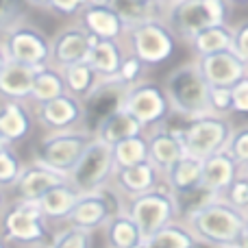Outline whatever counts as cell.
<instances>
[{
	"instance_id": "cell-33",
	"label": "cell",
	"mask_w": 248,
	"mask_h": 248,
	"mask_svg": "<svg viewBox=\"0 0 248 248\" xmlns=\"http://www.w3.org/2000/svg\"><path fill=\"white\" fill-rule=\"evenodd\" d=\"M109 7L120 16V20L124 22L126 29L155 20L153 0H109Z\"/></svg>"
},
{
	"instance_id": "cell-22",
	"label": "cell",
	"mask_w": 248,
	"mask_h": 248,
	"mask_svg": "<svg viewBox=\"0 0 248 248\" xmlns=\"http://www.w3.org/2000/svg\"><path fill=\"white\" fill-rule=\"evenodd\" d=\"M122 61V48L118 46V42H111V39H98L94 44V48L90 50V55H87V63L94 70L96 77H100V81L120 77Z\"/></svg>"
},
{
	"instance_id": "cell-47",
	"label": "cell",
	"mask_w": 248,
	"mask_h": 248,
	"mask_svg": "<svg viewBox=\"0 0 248 248\" xmlns=\"http://www.w3.org/2000/svg\"><path fill=\"white\" fill-rule=\"evenodd\" d=\"M9 146H11V144H9V141H7V140H4V137H2V135H0V153H2V150H4V148H9Z\"/></svg>"
},
{
	"instance_id": "cell-44",
	"label": "cell",
	"mask_w": 248,
	"mask_h": 248,
	"mask_svg": "<svg viewBox=\"0 0 248 248\" xmlns=\"http://www.w3.org/2000/svg\"><path fill=\"white\" fill-rule=\"evenodd\" d=\"M20 13L17 0H0V31H9Z\"/></svg>"
},
{
	"instance_id": "cell-43",
	"label": "cell",
	"mask_w": 248,
	"mask_h": 248,
	"mask_svg": "<svg viewBox=\"0 0 248 248\" xmlns=\"http://www.w3.org/2000/svg\"><path fill=\"white\" fill-rule=\"evenodd\" d=\"M231 96H233V109L235 113H248V77L242 78L237 85L231 87Z\"/></svg>"
},
{
	"instance_id": "cell-1",
	"label": "cell",
	"mask_w": 248,
	"mask_h": 248,
	"mask_svg": "<svg viewBox=\"0 0 248 248\" xmlns=\"http://www.w3.org/2000/svg\"><path fill=\"white\" fill-rule=\"evenodd\" d=\"M187 227L192 229L196 240L207 246H240V242L246 237V214L229 205L227 201L216 198L214 202L189 216Z\"/></svg>"
},
{
	"instance_id": "cell-11",
	"label": "cell",
	"mask_w": 248,
	"mask_h": 248,
	"mask_svg": "<svg viewBox=\"0 0 248 248\" xmlns=\"http://www.w3.org/2000/svg\"><path fill=\"white\" fill-rule=\"evenodd\" d=\"M124 109L144 128L150 126V124L161 122L172 111L170 100H168L163 87L155 85V83L128 85L126 96H124Z\"/></svg>"
},
{
	"instance_id": "cell-21",
	"label": "cell",
	"mask_w": 248,
	"mask_h": 248,
	"mask_svg": "<svg viewBox=\"0 0 248 248\" xmlns=\"http://www.w3.org/2000/svg\"><path fill=\"white\" fill-rule=\"evenodd\" d=\"M83 26L96 39H111V42H118V37L126 31L120 16L109 4H103V7H85V11H83Z\"/></svg>"
},
{
	"instance_id": "cell-8",
	"label": "cell",
	"mask_w": 248,
	"mask_h": 248,
	"mask_svg": "<svg viewBox=\"0 0 248 248\" xmlns=\"http://www.w3.org/2000/svg\"><path fill=\"white\" fill-rule=\"evenodd\" d=\"M2 46L9 61L16 63L33 68H46L52 63V42H48L42 31L29 24H13L9 31H4Z\"/></svg>"
},
{
	"instance_id": "cell-37",
	"label": "cell",
	"mask_w": 248,
	"mask_h": 248,
	"mask_svg": "<svg viewBox=\"0 0 248 248\" xmlns=\"http://www.w3.org/2000/svg\"><path fill=\"white\" fill-rule=\"evenodd\" d=\"M224 201L242 214H248V174H240L233 181L231 187L224 192Z\"/></svg>"
},
{
	"instance_id": "cell-39",
	"label": "cell",
	"mask_w": 248,
	"mask_h": 248,
	"mask_svg": "<svg viewBox=\"0 0 248 248\" xmlns=\"http://www.w3.org/2000/svg\"><path fill=\"white\" fill-rule=\"evenodd\" d=\"M209 100H211V111H214L216 116H224V113H229L233 109L231 87H211Z\"/></svg>"
},
{
	"instance_id": "cell-45",
	"label": "cell",
	"mask_w": 248,
	"mask_h": 248,
	"mask_svg": "<svg viewBox=\"0 0 248 248\" xmlns=\"http://www.w3.org/2000/svg\"><path fill=\"white\" fill-rule=\"evenodd\" d=\"M83 4H87V7H103V4H109V0H83Z\"/></svg>"
},
{
	"instance_id": "cell-10",
	"label": "cell",
	"mask_w": 248,
	"mask_h": 248,
	"mask_svg": "<svg viewBox=\"0 0 248 248\" xmlns=\"http://www.w3.org/2000/svg\"><path fill=\"white\" fill-rule=\"evenodd\" d=\"M2 237L17 244H39L46 237V218L37 202L16 201L2 214Z\"/></svg>"
},
{
	"instance_id": "cell-29",
	"label": "cell",
	"mask_w": 248,
	"mask_h": 248,
	"mask_svg": "<svg viewBox=\"0 0 248 248\" xmlns=\"http://www.w3.org/2000/svg\"><path fill=\"white\" fill-rule=\"evenodd\" d=\"M198 240L192 233L189 227H183V224H168L161 231L153 233L150 237H146L141 248H196Z\"/></svg>"
},
{
	"instance_id": "cell-9",
	"label": "cell",
	"mask_w": 248,
	"mask_h": 248,
	"mask_svg": "<svg viewBox=\"0 0 248 248\" xmlns=\"http://www.w3.org/2000/svg\"><path fill=\"white\" fill-rule=\"evenodd\" d=\"M128 39H131L133 55L144 65H157L170 59L176 44L174 31L157 20L128 29Z\"/></svg>"
},
{
	"instance_id": "cell-52",
	"label": "cell",
	"mask_w": 248,
	"mask_h": 248,
	"mask_svg": "<svg viewBox=\"0 0 248 248\" xmlns=\"http://www.w3.org/2000/svg\"><path fill=\"white\" fill-rule=\"evenodd\" d=\"M246 174H248V168H246Z\"/></svg>"
},
{
	"instance_id": "cell-13",
	"label": "cell",
	"mask_w": 248,
	"mask_h": 248,
	"mask_svg": "<svg viewBox=\"0 0 248 248\" xmlns=\"http://www.w3.org/2000/svg\"><path fill=\"white\" fill-rule=\"evenodd\" d=\"M118 207H120V202H118V198L107 187L92 194H81L72 214L68 216V222L74 224V227L94 231L98 227H107V222L113 216L122 214Z\"/></svg>"
},
{
	"instance_id": "cell-34",
	"label": "cell",
	"mask_w": 248,
	"mask_h": 248,
	"mask_svg": "<svg viewBox=\"0 0 248 248\" xmlns=\"http://www.w3.org/2000/svg\"><path fill=\"white\" fill-rule=\"evenodd\" d=\"M61 77L65 81L68 94H72V96H87L96 87V74L87 61L61 68Z\"/></svg>"
},
{
	"instance_id": "cell-18",
	"label": "cell",
	"mask_w": 248,
	"mask_h": 248,
	"mask_svg": "<svg viewBox=\"0 0 248 248\" xmlns=\"http://www.w3.org/2000/svg\"><path fill=\"white\" fill-rule=\"evenodd\" d=\"M42 68L9 61L0 70V98L4 100H26L33 94L35 77Z\"/></svg>"
},
{
	"instance_id": "cell-27",
	"label": "cell",
	"mask_w": 248,
	"mask_h": 248,
	"mask_svg": "<svg viewBox=\"0 0 248 248\" xmlns=\"http://www.w3.org/2000/svg\"><path fill=\"white\" fill-rule=\"evenodd\" d=\"M105 240H107V248H141L144 244V235H141L140 227L133 222V218L126 211L113 216L107 222Z\"/></svg>"
},
{
	"instance_id": "cell-15",
	"label": "cell",
	"mask_w": 248,
	"mask_h": 248,
	"mask_svg": "<svg viewBox=\"0 0 248 248\" xmlns=\"http://www.w3.org/2000/svg\"><path fill=\"white\" fill-rule=\"evenodd\" d=\"M98 39L85 29V26H68L52 42V65L68 68L74 63L87 61V55Z\"/></svg>"
},
{
	"instance_id": "cell-2",
	"label": "cell",
	"mask_w": 248,
	"mask_h": 248,
	"mask_svg": "<svg viewBox=\"0 0 248 248\" xmlns=\"http://www.w3.org/2000/svg\"><path fill=\"white\" fill-rule=\"evenodd\" d=\"M172 111L179 116L196 120V118L211 116V100H209V83L205 81L198 63H185L172 70L163 83Z\"/></svg>"
},
{
	"instance_id": "cell-41",
	"label": "cell",
	"mask_w": 248,
	"mask_h": 248,
	"mask_svg": "<svg viewBox=\"0 0 248 248\" xmlns=\"http://www.w3.org/2000/svg\"><path fill=\"white\" fill-rule=\"evenodd\" d=\"M33 7H42V9H52L57 13H63V16H70V13L78 11V7L83 4V0H26Z\"/></svg>"
},
{
	"instance_id": "cell-24",
	"label": "cell",
	"mask_w": 248,
	"mask_h": 248,
	"mask_svg": "<svg viewBox=\"0 0 248 248\" xmlns=\"http://www.w3.org/2000/svg\"><path fill=\"white\" fill-rule=\"evenodd\" d=\"M144 133V126L126 111V109H120V111L111 113L98 128H96V137L103 140L105 144L116 146L124 140H131V137H140Z\"/></svg>"
},
{
	"instance_id": "cell-5",
	"label": "cell",
	"mask_w": 248,
	"mask_h": 248,
	"mask_svg": "<svg viewBox=\"0 0 248 248\" xmlns=\"http://www.w3.org/2000/svg\"><path fill=\"white\" fill-rule=\"evenodd\" d=\"M183 141L185 155L196 159H207L216 153L227 150V144L231 140V126L224 120L222 116H205V118H196L189 120L181 131H176Z\"/></svg>"
},
{
	"instance_id": "cell-4",
	"label": "cell",
	"mask_w": 248,
	"mask_h": 248,
	"mask_svg": "<svg viewBox=\"0 0 248 248\" xmlns=\"http://www.w3.org/2000/svg\"><path fill=\"white\" fill-rule=\"evenodd\" d=\"M126 214L133 218V222L140 227L141 235L150 237L153 233L161 231L163 227L174 222V218L179 216L176 209L174 194L170 192V187H161L157 185L155 189L140 196H133L131 202L126 207Z\"/></svg>"
},
{
	"instance_id": "cell-7",
	"label": "cell",
	"mask_w": 248,
	"mask_h": 248,
	"mask_svg": "<svg viewBox=\"0 0 248 248\" xmlns=\"http://www.w3.org/2000/svg\"><path fill=\"white\" fill-rule=\"evenodd\" d=\"M224 0H176L170 11V29L183 37L194 39L211 26L224 24Z\"/></svg>"
},
{
	"instance_id": "cell-16",
	"label": "cell",
	"mask_w": 248,
	"mask_h": 248,
	"mask_svg": "<svg viewBox=\"0 0 248 248\" xmlns=\"http://www.w3.org/2000/svg\"><path fill=\"white\" fill-rule=\"evenodd\" d=\"M61 183H68V176L57 174L55 170L46 166H39V163H33V166H26L22 170L20 179L16 181L13 189H16L17 201H26V202H37L39 198L46 192H50L52 187Z\"/></svg>"
},
{
	"instance_id": "cell-28",
	"label": "cell",
	"mask_w": 248,
	"mask_h": 248,
	"mask_svg": "<svg viewBox=\"0 0 248 248\" xmlns=\"http://www.w3.org/2000/svg\"><path fill=\"white\" fill-rule=\"evenodd\" d=\"M166 179L172 194H181L198 187V185H202V161L185 155L166 172Z\"/></svg>"
},
{
	"instance_id": "cell-32",
	"label": "cell",
	"mask_w": 248,
	"mask_h": 248,
	"mask_svg": "<svg viewBox=\"0 0 248 248\" xmlns=\"http://www.w3.org/2000/svg\"><path fill=\"white\" fill-rule=\"evenodd\" d=\"M113 148V161H116V170L124 168H133L140 163L148 161V140L146 137H131L120 144L111 146Z\"/></svg>"
},
{
	"instance_id": "cell-49",
	"label": "cell",
	"mask_w": 248,
	"mask_h": 248,
	"mask_svg": "<svg viewBox=\"0 0 248 248\" xmlns=\"http://www.w3.org/2000/svg\"><path fill=\"white\" fill-rule=\"evenodd\" d=\"M246 233H248V214H246Z\"/></svg>"
},
{
	"instance_id": "cell-35",
	"label": "cell",
	"mask_w": 248,
	"mask_h": 248,
	"mask_svg": "<svg viewBox=\"0 0 248 248\" xmlns=\"http://www.w3.org/2000/svg\"><path fill=\"white\" fill-rule=\"evenodd\" d=\"M92 244H94L92 231L70 224V227L61 229V231L52 237L48 248H92Z\"/></svg>"
},
{
	"instance_id": "cell-31",
	"label": "cell",
	"mask_w": 248,
	"mask_h": 248,
	"mask_svg": "<svg viewBox=\"0 0 248 248\" xmlns=\"http://www.w3.org/2000/svg\"><path fill=\"white\" fill-rule=\"evenodd\" d=\"M192 46H194V50H196L198 57L214 55V52H222V50H231L233 31L227 29L224 24L211 26V29H205L202 33H198L196 37L192 39Z\"/></svg>"
},
{
	"instance_id": "cell-25",
	"label": "cell",
	"mask_w": 248,
	"mask_h": 248,
	"mask_svg": "<svg viewBox=\"0 0 248 248\" xmlns=\"http://www.w3.org/2000/svg\"><path fill=\"white\" fill-rule=\"evenodd\" d=\"M159 174H161V172H159L153 163L144 161V163H140V166L116 170V181L122 192L131 194V196H140V194H146L157 187Z\"/></svg>"
},
{
	"instance_id": "cell-53",
	"label": "cell",
	"mask_w": 248,
	"mask_h": 248,
	"mask_svg": "<svg viewBox=\"0 0 248 248\" xmlns=\"http://www.w3.org/2000/svg\"><path fill=\"white\" fill-rule=\"evenodd\" d=\"M231 248H237V246H231Z\"/></svg>"
},
{
	"instance_id": "cell-14",
	"label": "cell",
	"mask_w": 248,
	"mask_h": 248,
	"mask_svg": "<svg viewBox=\"0 0 248 248\" xmlns=\"http://www.w3.org/2000/svg\"><path fill=\"white\" fill-rule=\"evenodd\" d=\"M196 63L209 87H233L248 77V63H244L233 50L198 57Z\"/></svg>"
},
{
	"instance_id": "cell-20",
	"label": "cell",
	"mask_w": 248,
	"mask_h": 248,
	"mask_svg": "<svg viewBox=\"0 0 248 248\" xmlns=\"http://www.w3.org/2000/svg\"><path fill=\"white\" fill-rule=\"evenodd\" d=\"M237 176H240V166L227 150L202 159V185L218 196L231 187Z\"/></svg>"
},
{
	"instance_id": "cell-36",
	"label": "cell",
	"mask_w": 248,
	"mask_h": 248,
	"mask_svg": "<svg viewBox=\"0 0 248 248\" xmlns=\"http://www.w3.org/2000/svg\"><path fill=\"white\" fill-rule=\"evenodd\" d=\"M24 166L20 163V157L16 155V150L9 146L0 153V189L2 187H13L16 181L20 179Z\"/></svg>"
},
{
	"instance_id": "cell-26",
	"label": "cell",
	"mask_w": 248,
	"mask_h": 248,
	"mask_svg": "<svg viewBox=\"0 0 248 248\" xmlns=\"http://www.w3.org/2000/svg\"><path fill=\"white\" fill-rule=\"evenodd\" d=\"M81 194L72 187L70 183H61L57 187H52L50 192H46L37 201L39 209H42L46 220H68V216L72 214L74 205L78 202Z\"/></svg>"
},
{
	"instance_id": "cell-12",
	"label": "cell",
	"mask_w": 248,
	"mask_h": 248,
	"mask_svg": "<svg viewBox=\"0 0 248 248\" xmlns=\"http://www.w3.org/2000/svg\"><path fill=\"white\" fill-rule=\"evenodd\" d=\"M128 85L120 78H109V81L96 83V87L83 100V116H85L87 131L96 135V128L107 120L111 113L120 111L124 107V96Z\"/></svg>"
},
{
	"instance_id": "cell-50",
	"label": "cell",
	"mask_w": 248,
	"mask_h": 248,
	"mask_svg": "<svg viewBox=\"0 0 248 248\" xmlns=\"http://www.w3.org/2000/svg\"><path fill=\"white\" fill-rule=\"evenodd\" d=\"M0 202H2V189H0Z\"/></svg>"
},
{
	"instance_id": "cell-46",
	"label": "cell",
	"mask_w": 248,
	"mask_h": 248,
	"mask_svg": "<svg viewBox=\"0 0 248 248\" xmlns=\"http://www.w3.org/2000/svg\"><path fill=\"white\" fill-rule=\"evenodd\" d=\"M7 63H9V57H7V52H4V46L0 44V70H2Z\"/></svg>"
},
{
	"instance_id": "cell-38",
	"label": "cell",
	"mask_w": 248,
	"mask_h": 248,
	"mask_svg": "<svg viewBox=\"0 0 248 248\" xmlns=\"http://www.w3.org/2000/svg\"><path fill=\"white\" fill-rule=\"evenodd\" d=\"M227 153L235 159L237 166L246 170L248 168V126L231 133V140L227 144Z\"/></svg>"
},
{
	"instance_id": "cell-51",
	"label": "cell",
	"mask_w": 248,
	"mask_h": 248,
	"mask_svg": "<svg viewBox=\"0 0 248 248\" xmlns=\"http://www.w3.org/2000/svg\"><path fill=\"white\" fill-rule=\"evenodd\" d=\"M237 2H248V0H237Z\"/></svg>"
},
{
	"instance_id": "cell-40",
	"label": "cell",
	"mask_w": 248,
	"mask_h": 248,
	"mask_svg": "<svg viewBox=\"0 0 248 248\" xmlns=\"http://www.w3.org/2000/svg\"><path fill=\"white\" fill-rule=\"evenodd\" d=\"M141 70H144V63H141L135 55H128V57H124L122 68H120V77L118 78H120L122 83H126V85H135V83H140Z\"/></svg>"
},
{
	"instance_id": "cell-48",
	"label": "cell",
	"mask_w": 248,
	"mask_h": 248,
	"mask_svg": "<svg viewBox=\"0 0 248 248\" xmlns=\"http://www.w3.org/2000/svg\"><path fill=\"white\" fill-rule=\"evenodd\" d=\"M0 248H7V240L4 237H0Z\"/></svg>"
},
{
	"instance_id": "cell-17",
	"label": "cell",
	"mask_w": 248,
	"mask_h": 248,
	"mask_svg": "<svg viewBox=\"0 0 248 248\" xmlns=\"http://www.w3.org/2000/svg\"><path fill=\"white\" fill-rule=\"evenodd\" d=\"M37 118L44 126L52 128V131H68L83 118V105L78 103L77 96L65 94L50 103L39 105Z\"/></svg>"
},
{
	"instance_id": "cell-42",
	"label": "cell",
	"mask_w": 248,
	"mask_h": 248,
	"mask_svg": "<svg viewBox=\"0 0 248 248\" xmlns=\"http://www.w3.org/2000/svg\"><path fill=\"white\" fill-rule=\"evenodd\" d=\"M231 50L240 57L244 63H248V22L240 24L235 31H233V46Z\"/></svg>"
},
{
	"instance_id": "cell-23",
	"label": "cell",
	"mask_w": 248,
	"mask_h": 248,
	"mask_svg": "<svg viewBox=\"0 0 248 248\" xmlns=\"http://www.w3.org/2000/svg\"><path fill=\"white\" fill-rule=\"evenodd\" d=\"M31 128H33V120L22 100H4L0 105V135L9 144L24 140Z\"/></svg>"
},
{
	"instance_id": "cell-3",
	"label": "cell",
	"mask_w": 248,
	"mask_h": 248,
	"mask_svg": "<svg viewBox=\"0 0 248 248\" xmlns=\"http://www.w3.org/2000/svg\"><path fill=\"white\" fill-rule=\"evenodd\" d=\"M94 137L96 135L87 128H83V131H74V128L55 131L37 144L35 163L50 168L57 174L70 176V172L77 168V163L81 161V157L85 155L87 146L94 141Z\"/></svg>"
},
{
	"instance_id": "cell-19",
	"label": "cell",
	"mask_w": 248,
	"mask_h": 248,
	"mask_svg": "<svg viewBox=\"0 0 248 248\" xmlns=\"http://www.w3.org/2000/svg\"><path fill=\"white\" fill-rule=\"evenodd\" d=\"M181 157H185V148L176 131L159 128L148 137V161L166 174Z\"/></svg>"
},
{
	"instance_id": "cell-6",
	"label": "cell",
	"mask_w": 248,
	"mask_h": 248,
	"mask_svg": "<svg viewBox=\"0 0 248 248\" xmlns=\"http://www.w3.org/2000/svg\"><path fill=\"white\" fill-rule=\"evenodd\" d=\"M113 174H116L113 148L109 144H105L103 140L94 137V141L87 146L85 155L77 163V168L70 172L68 183L78 194H92L103 189Z\"/></svg>"
},
{
	"instance_id": "cell-30",
	"label": "cell",
	"mask_w": 248,
	"mask_h": 248,
	"mask_svg": "<svg viewBox=\"0 0 248 248\" xmlns=\"http://www.w3.org/2000/svg\"><path fill=\"white\" fill-rule=\"evenodd\" d=\"M65 94H68V87H65V81L61 77V70H55L52 65H46V68L39 70L37 77H35L31 100H35L37 105H44L55 98H61Z\"/></svg>"
}]
</instances>
